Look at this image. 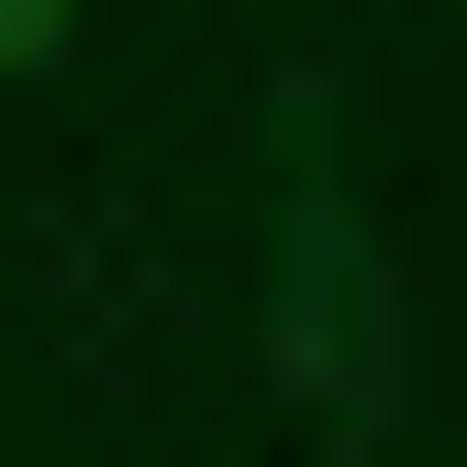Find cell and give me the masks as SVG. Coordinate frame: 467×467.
<instances>
[{
    "instance_id": "1",
    "label": "cell",
    "mask_w": 467,
    "mask_h": 467,
    "mask_svg": "<svg viewBox=\"0 0 467 467\" xmlns=\"http://www.w3.org/2000/svg\"><path fill=\"white\" fill-rule=\"evenodd\" d=\"M267 334H301V434H400V234H368V134H334V67L267 100Z\"/></svg>"
},
{
    "instance_id": "2",
    "label": "cell",
    "mask_w": 467,
    "mask_h": 467,
    "mask_svg": "<svg viewBox=\"0 0 467 467\" xmlns=\"http://www.w3.org/2000/svg\"><path fill=\"white\" fill-rule=\"evenodd\" d=\"M67 34H100V0H0V67H67Z\"/></svg>"
}]
</instances>
